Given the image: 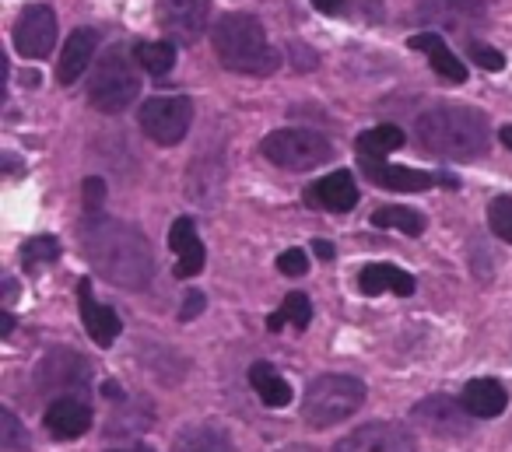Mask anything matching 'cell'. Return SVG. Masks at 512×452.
Instances as JSON below:
<instances>
[{"mask_svg": "<svg viewBox=\"0 0 512 452\" xmlns=\"http://www.w3.org/2000/svg\"><path fill=\"white\" fill-rule=\"evenodd\" d=\"M488 228L512 246V197H495L488 204Z\"/></svg>", "mask_w": 512, "mask_h": 452, "instance_id": "obj_30", "label": "cell"}, {"mask_svg": "<svg viewBox=\"0 0 512 452\" xmlns=\"http://www.w3.org/2000/svg\"><path fill=\"white\" fill-rule=\"evenodd\" d=\"M78 305H81V323H85L88 337L99 347H113V340L123 333V319L116 316V309L95 302V291L88 281L78 284Z\"/></svg>", "mask_w": 512, "mask_h": 452, "instance_id": "obj_16", "label": "cell"}, {"mask_svg": "<svg viewBox=\"0 0 512 452\" xmlns=\"http://www.w3.org/2000/svg\"><path fill=\"white\" fill-rule=\"evenodd\" d=\"M137 60L127 57L123 46H113L106 57H99L92 78H88V102L99 113H123L141 92V78H137Z\"/></svg>", "mask_w": 512, "mask_h": 452, "instance_id": "obj_5", "label": "cell"}, {"mask_svg": "<svg viewBox=\"0 0 512 452\" xmlns=\"http://www.w3.org/2000/svg\"><path fill=\"white\" fill-rule=\"evenodd\" d=\"M288 323V316H285V312H274V316L271 319H267V330H281V326H285Z\"/></svg>", "mask_w": 512, "mask_h": 452, "instance_id": "obj_40", "label": "cell"}, {"mask_svg": "<svg viewBox=\"0 0 512 452\" xmlns=\"http://www.w3.org/2000/svg\"><path fill=\"white\" fill-rule=\"evenodd\" d=\"M264 158L278 169L288 172H309L320 169L323 162L334 158V144L327 141L316 130H302V127H288V130H274V134L264 137L260 144Z\"/></svg>", "mask_w": 512, "mask_h": 452, "instance_id": "obj_6", "label": "cell"}, {"mask_svg": "<svg viewBox=\"0 0 512 452\" xmlns=\"http://www.w3.org/2000/svg\"><path fill=\"white\" fill-rule=\"evenodd\" d=\"M81 246L92 260L95 274L120 288H144L151 281L148 239L134 225L116 218H88L81 228Z\"/></svg>", "mask_w": 512, "mask_h": 452, "instance_id": "obj_1", "label": "cell"}, {"mask_svg": "<svg viewBox=\"0 0 512 452\" xmlns=\"http://www.w3.org/2000/svg\"><path fill=\"white\" fill-rule=\"evenodd\" d=\"M0 449L4 452H29V431L15 417V410H0Z\"/></svg>", "mask_w": 512, "mask_h": 452, "instance_id": "obj_29", "label": "cell"}, {"mask_svg": "<svg viewBox=\"0 0 512 452\" xmlns=\"http://www.w3.org/2000/svg\"><path fill=\"white\" fill-rule=\"evenodd\" d=\"M302 200H306V207H316V211H327V214H348V211H355V204H358L355 176H351L348 169L330 172V176L316 179L313 186H306Z\"/></svg>", "mask_w": 512, "mask_h": 452, "instance_id": "obj_12", "label": "cell"}, {"mask_svg": "<svg viewBox=\"0 0 512 452\" xmlns=\"http://www.w3.org/2000/svg\"><path fill=\"white\" fill-rule=\"evenodd\" d=\"M358 288L362 295L376 298L383 291H393V295H414V277L400 267H390V263H369V267L358 274Z\"/></svg>", "mask_w": 512, "mask_h": 452, "instance_id": "obj_22", "label": "cell"}, {"mask_svg": "<svg viewBox=\"0 0 512 452\" xmlns=\"http://www.w3.org/2000/svg\"><path fill=\"white\" fill-rule=\"evenodd\" d=\"M57 46V11L50 4H29L15 22V50L25 60H43Z\"/></svg>", "mask_w": 512, "mask_h": 452, "instance_id": "obj_9", "label": "cell"}, {"mask_svg": "<svg viewBox=\"0 0 512 452\" xmlns=\"http://www.w3.org/2000/svg\"><path fill=\"white\" fill-rule=\"evenodd\" d=\"M172 452H235V442L228 431L214 428V424H190L176 438V449Z\"/></svg>", "mask_w": 512, "mask_h": 452, "instance_id": "obj_24", "label": "cell"}, {"mask_svg": "<svg viewBox=\"0 0 512 452\" xmlns=\"http://www.w3.org/2000/svg\"><path fill=\"white\" fill-rule=\"evenodd\" d=\"M123 452H155V449H148V445H137V449H123Z\"/></svg>", "mask_w": 512, "mask_h": 452, "instance_id": "obj_44", "label": "cell"}, {"mask_svg": "<svg viewBox=\"0 0 512 452\" xmlns=\"http://www.w3.org/2000/svg\"><path fill=\"white\" fill-rule=\"evenodd\" d=\"M169 249L179 256V260H176V277H179V281H190V277H197L200 270H204L207 249H204V242L197 239V225H193V218H176V221H172Z\"/></svg>", "mask_w": 512, "mask_h": 452, "instance_id": "obj_17", "label": "cell"}, {"mask_svg": "<svg viewBox=\"0 0 512 452\" xmlns=\"http://www.w3.org/2000/svg\"><path fill=\"white\" fill-rule=\"evenodd\" d=\"M411 421H418L425 431L439 438H463L470 435L477 417L463 407V400H449V396H425L421 403L411 407Z\"/></svg>", "mask_w": 512, "mask_h": 452, "instance_id": "obj_8", "label": "cell"}, {"mask_svg": "<svg viewBox=\"0 0 512 452\" xmlns=\"http://www.w3.org/2000/svg\"><path fill=\"white\" fill-rule=\"evenodd\" d=\"M467 53L474 57L477 67H484V71H505V57L498 50H491V46L484 43H467Z\"/></svg>", "mask_w": 512, "mask_h": 452, "instance_id": "obj_33", "label": "cell"}, {"mask_svg": "<svg viewBox=\"0 0 512 452\" xmlns=\"http://www.w3.org/2000/svg\"><path fill=\"white\" fill-rule=\"evenodd\" d=\"M95 46H99V32L95 29H74L67 36L64 50H60L57 60V85L71 88L74 81L85 74V67L95 60Z\"/></svg>", "mask_w": 512, "mask_h": 452, "instance_id": "obj_18", "label": "cell"}, {"mask_svg": "<svg viewBox=\"0 0 512 452\" xmlns=\"http://www.w3.org/2000/svg\"><path fill=\"white\" fill-rule=\"evenodd\" d=\"M278 270L285 277H302L309 270V253H302V249H285V253L278 256Z\"/></svg>", "mask_w": 512, "mask_h": 452, "instance_id": "obj_34", "label": "cell"}, {"mask_svg": "<svg viewBox=\"0 0 512 452\" xmlns=\"http://www.w3.org/2000/svg\"><path fill=\"white\" fill-rule=\"evenodd\" d=\"M369 400V389L355 375H316L302 396V417L309 428L327 431L334 424L355 417Z\"/></svg>", "mask_w": 512, "mask_h": 452, "instance_id": "obj_4", "label": "cell"}, {"mask_svg": "<svg viewBox=\"0 0 512 452\" xmlns=\"http://www.w3.org/2000/svg\"><path fill=\"white\" fill-rule=\"evenodd\" d=\"M351 4H355L365 22H379L383 18V0H351Z\"/></svg>", "mask_w": 512, "mask_h": 452, "instance_id": "obj_37", "label": "cell"}, {"mask_svg": "<svg viewBox=\"0 0 512 452\" xmlns=\"http://www.w3.org/2000/svg\"><path fill=\"white\" fill-rule=\"evenodd\" d=\"M211 0H158V22L176 43L193 46L207 29Z\"/></svg>", "mask_w": 512, "mask_h": 452, "instance_id": "obj_11", "label": "cell"}, {"mask_svg": "<svg viewBox=\"0 0 512 452\" xmlns=\"http://www.w3.org/2000/svg\"><path fill=\"white\" fill-rule=\"evenodd\" d=\"M211 43L218 53L221 67L235 74H253V78H264L281 67V53L267 43L264 25L256 22L253 15H225L214 22Z\"/></svg>", "mask_w": 512, "mask_h": 452, "instance_id": "obj_3", "label": "cell"}, {"mask_svg": "<svg viewBox=\"0 0 512 452\" xmlns=\"http://www.w3.org/2000/svg\"><path fill=\"white\" fill-rule=\"evenodd\" d=\"M404 141H407L404 130L393 127V123H383V127H372V130H365V134H358L355 148H358V155L386 158V155H390V151L404 148Z\"/></svg>", "mask_w": 512, "mask_h": 452, "instance_id": "obj_25", "label": "cell"}, {"mask_svg": "<svg viewBox=\"0 0 512 452\" xmlns=\"http://www.w3.org/2000/svg\"><path fill=\"white\" fill-rule=\"evenodd\" d=\"M407 46H411V50L428 53V64H432V71L439 74V78L453 81V85H463V81H467V67H463V60L453 57V50H449L446 39H442L439 32H421V36H411L407 39Z\"/></svg>", "mask_w": 512, "mask_h": 452, "instance_id": "obj_19", "label": "cell"}, {"mask_svg": "<svg viewBox=\"0 0 512 452\" xmlns=\"http://www.w3.org/2000/svg\"><path fill=\"white\" fill-rule=\"evenodd\" d=\"M463 407L477 417V421H491L509 407V393L498 379H470L460 393Z\"/></svg>", "mask_w": 512, "mask_h": 452, "instance_id": "obj_20", "label": "cell"}, {"mask_svg": "<svg viewBox=\"0 0 512 452\" xmlns=\"http://www.w3.org/2000/svg\"><path fill=\"white\" fill-rule=\"evenodd\" d=\"M88 382V365L71 351H57L39 365V386L43 389H78Z\"/></svg>", "mask_w": 512, "mask_h": 452, "instance_id": "obj_21", "label": "cell"}, {"mask_svg": "<svg viewBox=\"0 0 512 452\" xmlns=\"http://www.w3.org/2000/svg\"><path fill=\"white\" fill-rule=\"evenodd\" d=\"M278 452H316L313 445H302V442H295V445H285V449H278Z\"/></svg>", "mask_w": 512, "mask_h": 452, "instance_id": "obj_43", "label": "cell"}, {"mask_svg": "<svg viewBox=\"0 0 512 452\" xmlns=\"http://www.w3.org/2000/svg\"><path fill=\"white\" fill-rule=\"evenodd\" d=\"M46 431L60 442H71V438H81L88 428H92V407L81 400L78 393H64L46 407L43 417Z\"/></svg>", "mask_w": 512, "mask_h": 452, "instance_id": "obj_15", "label": "cell"}, {"mask_svg": "<svg viewBox=\"0 0 512 452\" xmlns=\"http://www.w3.org/2000/svg\"><path fill=\"white\" fill-rule=\"evenodd\" d=\"M134 60L151 78H165L176 67V50H172V43H137Z\"/></svg>", "mask_w": 512, "mask_h": 452, "instance_id": "obj_27", "label": "cell"}, {"mask_svg": "<svg viewBox=\"0 0 512 452\" xmlns=\"http://www.w3.org/2000/svg\"><path fill=\"white\" fill-rule=\"evenodd\" d=\"M57 260H60V242L53 239V235H36V239H29L22 246V267L29 270V274L50 267V263H57Z\"/></svg>", "mask_w": 512, "mask_h": 452, "instance_id": "obj_28", "label": "cell"}, {"mask_svg": "<svg viewBox=\"0 0 512 452\" xmlns=\"http://www.w3.org/2000/svg\"><path fill=\"white\" fill-rule=\"evenodd\" d=\"M418 18L435 29L467 32L484 22V8L481 0H418Z\"/></svg>", "mask_w": 512, "mask_h": 452, "instance_id": "obj_13", "label": "cell"}, {"mask_svg": "<svg viewBox=\"0 0 512 452\" xmlns=\"http://www.w3.org/2000/svg\"><path fill=\"white\" fill-rule=\"evenodd\" d=\"M498 141H502V144H505V148H509V151H512V123H505V127H502V130H498Z\"/></svg>", "mask_w": 512, "mask_h": 452, "instance_id": "obj_42", "label": "cell"}, {"mask_svg": "<svg viewBox=\"0 0 512 452\" xmlns=\"http://www.w3.org/2000/svg\"><path fill=\"white\" fill-rule=\"evenodd\" d=\"M204 305H207V298H204V291H186V298H183V305H179V319L183 323H190V319H197L200 312H204Z\"/></svg>", "mask_w": 512, "mask_h": 452, "instance_id": "obj_35", "label": "cell"}, {"mask_svg": "<svg viewBox=\"0 0 512 452\" xmlns=\"http://www.w3.org/2000/svg\"><path fill=\"white\" fill-rule=\"evenodd\" d=\"M137 123L141 130L162 148H172L179 144L193 127V102L186 95H155L141 106L137 113Z\"/></svg>", "mask_w": 512, "mask_h": 452, "instance_id": "obj_7", "label": "cell"}, {"mask_svg": "<svg viewBox=\"0 0 512 452\" xmlns=\"http://www.w3.org/2000/svg\"><path fill=\"white\" fill-rule=\"evenodd\" d=\"M418 141L428 155L449 158V162H474L488 151L491 127L488 116L477 109L439 102L418 116Z\"/></svg>", "mask_w": 512, "mask_h": 452, "instance_id": "obj_2", "label": "cell"}, {"mask_svg": "<svg viewBox=\"0 0 512 452\" xmlns=\"http://www.w3.org/2000/svg\"><path fill=\"white\" fill-rule=\"evenodd\" d=\"M11 330H15V316H11V312H4V319H0V333H4V337H11Z\"/></svg>", "mask_w": 512, "mask_h": 452, "instance_id": "obj_41", "label": "cell"}, {"mask_svg": "<svg viewBox=\"0 0 512 452\" xmlns=\"http://www.w3.org/2000/svg\"><path fill=\"white\" fill-rule=\"evenodd\" d=\"M249 382H253L256 396L264 400V407H288L292 403V386H288V379H281V372H274L271 361H256L249 368Z\"/></svg>", "mask_w": 512, "mask_h": 452, "instance_id": "obj_23", "label": "cell"}, {"mask_svg": "<svg viewBox=\"0 0 512 452\" xmlns=\"http://www.w3.org/2000/svg\"><path fill=\"white\" fill-rule=\"evenodd\" d=\"M102 393H106V400L123 403V389H120V382H106V386H102Z\"/></svg>", "mask_w": 512, "mask_h": 452, "instance_id": "obj_39", "label": "cell"}, {"mask_svg": "<svg viewBox=\"0 0 512 452\" xmlns=\"http://www.w3.org/2000/svg\"><path fill=\"white\" fill-rule=\"evenodd\" d=\"M313 8L320 11V15L337 18V15H348V11H351V0H313Z\"/></svg>", "mask_w": 512, "mask_h": 452, "instance_id": "obj_36", "label": "cell"}, {"mask_svg": "<svg viewBox=\"0 0 512 452\" xmlns=\"http://www.w3.org/2000/svg\"><path fill=\"white\" fill-rule=\"evenodd\" d=\"M313 253L320 256L323 263H330V260H334V246H330L327 239H316V242H313Z\"/></svg>", "mask_w": 512, "mask_h": 452, "instance_id": "obj_38", "label": "cell"}, {"mask_svg": "<svg viewBox=\"0 0 512 452\" xmlns=\"http://www.w3.org/2000/svg\"><path fill=\"white\" fill-rule=\"evenodd\" d=\"M281 312H285L295 330H306L309 319H313V305H309V295H302V291H292L285 298V305H281Z\"/></svg>", "mask_w": 512, "mask_h": 452, "instance_id": "obj_31", "label": "cell"}, {"mask_svg": "<svg viewBox=\"0 0 512 452\" xmlns=\"http://www.w3.org/2000/svg\"><path fill=\"white\" fill-rule=\"evenodd\" d=\"M372 225L376 228H393L400 235H421L425 232V214L414 211V207H404V204H390V207H379L372 214Z\"/></svg>", "mask_w": 512, "mask_h": 452, "instance_id": "obj_26", "label": "cell"}, {"mask_svg": "<svg viewBox=\"0 0 512 452\" xmlns=\"http://www.w3.org/2000/svg\"><path fill=\"white\" fill-rule=\"evenodd\" d=\"M418 442L404 424H390V421H372L355 428L351 435H344L341 442L330 452H414Z\"/></svg>", "mask_w": 512, "mask_h": 452, "instance_id": "obj_10", "label": "cell"}, {"mask_svg": "<svg viewBox=\"0 0 512 452\" xmlns=\"http://www.w3.org/2000/svg\"><path fill=\"white\" fill-rule=\"evenodd\" d=\"M358 169L365 172L369 183L383 186V190H397V193H421L439 183V176H432V172L407 169V165H386L383 158H369V155H358Z\"/></svg>", "mask_w": 512, "mask_h": 452, "instance_id": "obj_14", "label": "cell"}, {"mask_svg": "<svg viewBox=\"0 0 512 452\" xmlns=\"http://www.w3.org/2000/svg\"><path fill=\"white\" fill-rule=\"evenodd\" d=\"M81 197H85V211L88 214H99L102 204H106V179L88 176L85 183H81Z\"/></svg>", "mask_w": 512, "mask_h": 452, "instance_id": "obj_32", "label": "cell"}]
</instances>
